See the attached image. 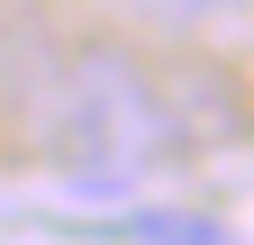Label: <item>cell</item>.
<instances>
[{
	"instance_id": "obj_2",
	"label": "cell",
	"mask_w": 254,
	"mask_h": 245,
	"mask_svg": "<svg viewBox=\"0 0 254 245\" xmlns=\"http://www.w3.org/2000/svg\"><path fill=\"white\" fill-rule=\"evenodd\" d=\"M118 245H236L227 218H209V209H127V218H109Z\"/></svg>"
},
{
	"instance_id": "obj_1",
	"label": "cell",
	"mask_w": 254,
	"mask_h": 245,
	"mask_svg": "<svg viewBox=\"0 0 254 245\" xmlns=\"http://www.w3.org/2000/svg\"><path fill=\"white\" fill-rule=\"evenodd\" d=\"M37 145L73 173V191H127V173H145L173 145V109L136 55L73 46L37 100Z\"/></svg>"
},
{
	"instance_id": "obj_3",
	"label": "cell",
	"mask_w": 254,
	"mask_h": 245,
	"mask_svg": "<svg viewBox=\"0 0 254 245\" xmlns=\"http://www.w3.org/2000/svg\"><path fill=\"white\" fill-rule=\"evenodd\" d=\"M190 9H236V0H190Z\"/></svg>"
}]
</instances>
